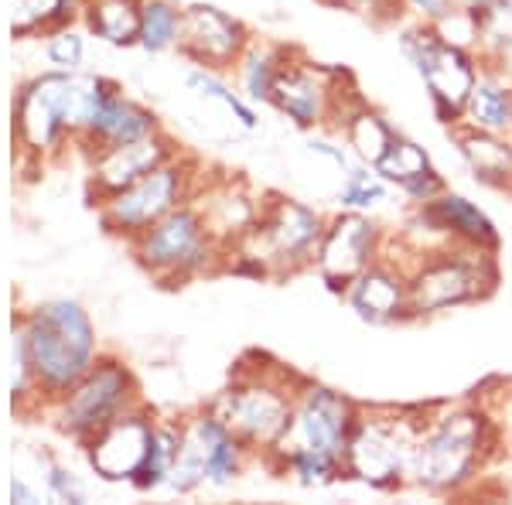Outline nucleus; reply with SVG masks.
Returning a JSON list of instances; mask_svg holds the SVG:
<instances>
[{
    "label": "nucleus",
    "instance_id": "14",
    "mask_svg": "<svg viewBox=\"0 0 512 505\" xmlns=\"http://www.w3.org/2000/svg\"><path fill=\"white\" fill-rule=\"evenodd\" d=\"M130 372L120 362L93 366L62 400V430L72 437H96L106 424L127 413L130 400Z\"/></svg>",
    "mask_w": 512,
    "mask_h": 505
},
{
    "label": "nucleus",
    "instance_id": "6",
    "mask_svg": "<svg viewBox=\"0 0 512 505\" xmlns=\"http://www.w3.org/2000/svg\"><path fill=\"white\" fill-rule=\"evenodd\" d=\"M492 256L495 250H478V246L465 243H448L417 253V260L407 263L414 318H431V314L489 297L495 291V280H499Z\"/></svg>",
    "mask_w": 512,
    "mask_h": 505
},
{
    "label": "nucleus",
    "instance_id": "29",
    "mask_svg": "<svg viewBox=\"0 0 512 505\" xmlns=\"http://www.w3.org/2000/svg\"><path fill=\"white\" fill-rule=\"evenodd\" d=\"M178 28H181V14L164 0H147L140 7V45L147 52H164V48L178 45Z\"/></svg>",
    "mask_w": 512,
    "mask_h": 505
},
{
    "label": "nucleus",
    "instance_id": "3",
    "mask_svg": "<svg viewBox=\"0 0 512 505\" xmlns=\"http://www.w3.org/2000/svg\"><path fill=\"white\" fill-rule=\"evenodd\" d=\"M424 424L427 413L420 410H359L349 447H345V478H355L379 492H396V488L410 485V468H414V451Z\"/></svg>",
    "mask_w": 512,
    "mask_h": 505
},
{
    "label": "nucleus",
    "instance_id": "30",
    "mask_svg": "<svg viewBox=\"0 0 512 505\" xmlns=\"http://www.w3.org/2000/svg\"><path fill=\"white\" fill-rule=\"evenodd\" d=\"M178 444H181L178 430L154 427L151 451H147V461H144V468L137 471L134 485L137 488H158L161 482H168L171 468H175V458H178Z\"/></svg>",
    "mask_w": 512,
    "mask_h": 505
},
{
    "label": "nucleus",
    "instance_id": "12",
    "mask_svg": "<svg viewBox=\"0 0 512 505\" xmlns=\"http://www.w3.org/2000/svg\"><path fill=\"white\" fill-rule=\"evenodd\" d=\"M383 246L386 236L379 233V226L366 212L342 209L335 219H328L315 256V270L332 291L345 294V287L383 256Z\"/></svg>",
    "mask_w": 512,
    "mask_h": 505
},
{
    "label": "nucleus",
    "instance_id": "22",
    "mask_svg": "<svg viewBox=\"0 0 512 505\" xmlns=\"http://www.w3.org/2000/svg\"><path fill=\"white\" fill-rule=\"evenodd\" d=\"M158 134V120H154L151 110L137 106L134 99H123L113 93L106 99V106L99 110V117L93 120L89 127V140L106 151V147H117V144H130V140H140V137H151Z\"/></svg>",
    "mask_w": 512,
    "mask_h": 505
},
{
    "label": "nucleus",
    "instance_id": "35",
    "mask_svg": "<svg viewBox=\"0 0 512 505\" xmlns=\"http://www.w3.org/2000/svg\"><path fill=\"white\" fill-rule=\"evenodd\" d=\"M48 55H52V62L72 69V65H79V59H82V38L79 35H59L52 45H48Z\"/></svg>",
    "mask_w": 512,
    "mask_h": 505
},
{
    "label": "nucleus",
    "instance_id": "5",
    "mask_svg": "<svg viewBox=\"0 0 512 505\" xmlns=\"http://www.w3.org/2000/svg\"><path fill=\"white\" fill-rule=\"evenodd\" d=\"M301 386L304 379H294L280 366L250 369L219 396L212 413L246 444V451L270 454L291 424Z\"/></svg>",
    "mask_w": 512,
    "mask_h": 505
},
{
    "label": "nucleus",
    "instance_id": "15",
    "mask_svg": "<svg viewBox=\"0 0 512 505\" xmlns=\"http://www.w3.org/2000/svg\"><path fill=\"white\" fill-rule=\"evenodd\" d=\"M345 301L369 325H393V321L414 318V311H410V277L403 263L390 260V256H379L373 267L362 270L345 287Z\"/></svg>",
    "mask_w": 512,
    "mask_h": 505
},
{
    "label": "nucleus",
    "instance_id": "16",
    "mask_svg": "<svg viewBox=\"0 0 512 505\" xmlns=\"http://www.w3.org/2000/svg\"><path fill=\"white\" fill-rule=\"evenodd\" d=\"M246 31L243 24L229 14L216 11L209 4H195L181 14L178 28V48L195 59L198 65H209V69H229L239 62V55L246 52Z\"/></svg>",
    "mask_w": 512,
    "mask_h": 505
},
{
    "label": "nucleus",
    "instance_id": "36",
    "mask_svg": "<svg viewBox=\"0 0 512 505\" xmlns=\"http://www.w3.org/2000/svg\"><path fill=\"white\" fill-rule=\"evenodd\" d=\"M48 482H52V488L62 495V499H69V502H86V492H82V488L76 485V478L65 475L62 468H52V475H48Z\"/></svg>",
    "mask_w": 512,
    "mask_h": 505
},
{
    "label": "nucleus",
    "instance_id": "27",
    "mask_svg": "<svg viewBox=\"0 0 512 505\" xmlns=\"http://www.w3.org/2000/svg\"><path fill=\"white\" fill-rule=\"evenodd\" d=\"M287 52L284 48H270V45H246V52L239 55V79H243V89L250 99H260V103H270V89H274V79L284 65Z\"/></svg>",
    "mask_w": 512,
    "mask_h": 505
},
{
    "label": "nucleus",
    "instance_id": "23",
    "mask_svg": "<svg viewBox=\"0 0 512 505\" xmlns=\"http://www.w3.org/2000/svg\"><path fill=\"white\" fill-rule=\"evenodd\" d=\"M188 430L195 434V441L205 454V475H209V482H216V485L233 482L239 475V468H243L246 444L222 424L216 413H205V417L192 420Z\"/></svg>",
    "mask_w": 512,
    "mask_h": 505
},
{
    "label": "nucleus",
    "instance_id": "38",
    "mask_svg": "<svg viewBox=\"0 0 512 505\" xmlns=\"http://www.w3.org/2000/svg\"><path fill=\"white\" fill-rule=\"evenodd\" d=\"M461 7H482V4H489V0H458Z\"/></svg>",
    "mask_w": 512,
    "mask_h": 505
},
{
    "label": "nucleus",
    "instance_id": "2",
    "mask_svg": "<svg viewBox=\"0 0 512 505\" xmlns=\"http://www.w3.org/2000/svg\"><path fill=\"white\" fill-rule=\"evenodd\" d=\"M489 447L492 424L482 410L458 407L441 417H427L414 451L410 485L431 495L461 492L468 482H475L478 468L489 458Z\"/></svg>",
    "mask_w": 512,
    "mask_h": 505
},
{
    "label": "nucleus",
    "instance_id": "9",
    "mask_svg": "<svg viewBox=\"0 0 512 505\" xmlns=\"http://www.w3.org/2000/svg\"><path fill=\"white\" fill-rule=\"evenodd\" d=\"M400 52L407 55V62L424 79L437 120L448 123V127H458L468 96H472L475 82L482 76L475 55L468 48L448 45L434 31V24H420V21L400 31Z\"/></svg>",
    "mask_w": 512,
    "mask_h": 505
},
{
    "label": "nucleus",
    "instance_id": "7",
    "mask_svg": "<svg viewBox=\"0 0 512 505\" xmlns=\"http://www.w3.org/2000/svg\"><path fill=\"white\" fill-rule=\"evenodd\" d=\"M328 219L318 209L294 198H274L267 209L256 212V222L236 239L243 260L256 263V273H297L315 267L321 236Z\"/></svg>",
    "mask_w": 512,
    "mask_h": 505
},
{
    "label": "nucleus",
    "instance_id": "26",
    "mask_svg": "<svg viewBox=\"0 0 512 505\" xmlns=\"http://www.w3.org/2000/svg\"><path fill=\"white\" fill-rule=\"evenodd\" d=\"M89 24L110 45H130L140 38V4L137 0H93Z\"/></svg>",
    "mask_w": 512,
    "mask_h": 505
},
{
    "label": "nucleus",
    "instance_id": "13",
    "mask_svg": "<svg viewBox=\"0 0 512 505\" xmlns=\"http://www.w3.org/2000/svg\"><path fill=\"white\" fill-rule=\"evenodd\" d=\"M185 178V168H178L175 161H164L151 175L106 198L103 226L123 236H140L147 226H154L171 209H178L181 198H185Z\"/></svg>",
    "mask_w": 512,
    "mask_h": 505
},
{
    "label": "nucleus",
    "instance_id": "31",
    "mask_svg": "<svg viewBox=\"0 0 512 505\" xmlns=\"http://www.w3.org/2000/svg\"><path fill=\"white\" fill-rule=\"evenodd\" d=\"M188 86L198 89V93L209 96V99H219V103L226 106V110H233L236 117H239V123H243V130H253L256 127V117H253L250 106H246L236 93H229V89L222 86L219 79H212L209 72H192V76H188Z\"/></svg>",
    "mask_w": 512,
    "mask_h": 505
},
{
    "label": "nucleus",
    "instance_id": "4",
    "mask_svg": "<svg viewBox=\"0 0 512 505\" xmlns=\"http://www.w3.org/2000/svg\"><path fill=\"white\" fill-rule=\"evenodd\" d=\"M24 345H28L31 376L48 396L69 393L96 359V331L86 311L72 301L45 304L31 314Z\"/></svg>",
    "mask_w": 512,
    "mask_h": 505
},
{
    "label": "nucleus",
    "instance_id": "1",
    "mask_svg": "<svg viewBox=\"0 0 512 505\" xmlns=\"http://www.w3.org/2000/svg\"><path fill=\"white\" fill-rule=\"evenodd\" d=\"M355 417H359V407L349 396L335 393L332 386L304 383L297 393L291 424L270 454L297 485H332L345 478V447H349Z\"/></svg>",
    "mask_w": 512,
    "mask_h": 505
},
{
    "label": "nucleus",
    "instance_id": "20",
    "mask_svg": "<svg viewBox=\"0 0 512 505\" xmlns=\"http://www.w3.org/2000/svg\"><path fill=\"white\" fill-rule=\"evenodd\" d=\"M424 209L434 219V226L454 243L478 246V250H499V233H495L492 219L475 202H468L465 195L444 192L434 202H427Z\"/></svg>",
    "mask_w": 512,
    "mask_h": 505
},
{
    "label": "nucleus",
    "instance_id": "19",
    "mask_svg": "<svg viewBox=\"0 0 512 505\" xmlns=\"http://www.w3.org/2000/svg\"><path fill=\"white\" fill-rule=\"evenodd\" d=\"M164 161H171V147L164 144L158 134L130 140V144L106 147V151H99L96 157V185L110 198L123 192V188H130L144 175H151Z\"/></svg>",
    "mask_w": 512,
    "mask_h": 505
},
{
    "label": "nucleus",
    "instance_id": "32",
    "mask_svg": "<svg viewBox=\"0 0 512 505\" xmlns=\"http://www.w3.org/2000/svg\"><path fill=\"white\" fill-rule=\"evenodd\" d=\"M65 0H11L14 11V31H31L38 24H48L62 18Z\"/></svg>",
    "mask_w": 512,
    "mask_h": 505
},
{
    "label": "nucleus",
    "instance_id": "24",
    "mask_svg": "<svg viewBox=\"0 0 512 505\" xmlns=\"http://www.w3.org/2000/svg\"><path fill=\"white\" fill-rule=\"evenodd\" d=\"M458 137L461 157L468 161V168L475 171L485 185L509 188L512 185V140L499 134H485V130L472 127H454Z\"/></svg>",
    "mask_w": 512,
    "mask_h": 505
},
{
    "label": "nucleus",
    "instance_id": "37",
    "mask_svg": "<svg viewBox=\"0 0 512 505\" xmlns=\"http://www.w3.org/2000/svg\"><path fill=\"white\" fill-rule=\"evenodd\" d=\"M11 499L14 502H35V492H28L21 478H14V482H11Z\"/></svg>",
    "mask_w": 512,
    "mask_h": 505
},
{
    "label": "nucleus",
    "instance_id": "21",
    "mask_svg": "<svg viewBox=\"0 0 512 505\" xmlns=\"http://www.w3.org/2000/svg\"><path fill=\"white\" fill-rule=\"evenodd\" d=\"M458 127L485 130V134L512 137V82L502 72H482L465 103Z\"/></svg>",
    "mask_w": 512,
    "mask_h": 505
},
{
    "label": "nucleus",
    "instance_id": "11",
    "mask_svg": "<svg viewBox=\"0 0 512 505\" xmlns=\"http://www.w3.org/2000/svg\"><path fill=\"white\" fill-rule=\"evenodd\" d=\"M219 239L209 233L202 212L178 205L154 226H147L137 236V256L144 260V267L158 273L164 280H181L192 273L205 270V263L212 260Z\"/></svg>",
    "mask_w": 512,
    "mask_h": 505
},
{
    "label": "nucleus",
    "instance_id": "25",
    "mask_svg": "<svg viewBox=\"0 0 512 505\" xmlns=\"http://www.w3.org/2000/svg\"><path fill=\"white\" fill-rule=\"evenodd\" d=\"M338 134L345 137V144L352 147L355 157H359L362 164H376L379 157L386 154V147L393 144V137H396V130L386 123L383 113H376L373 106L362 99L359 106L345 117L342 123V130Z\"/></svg>",
    "mask_w": 512,
    "mask_h": 505
},
{
    "label": "nucleus",
    "instance_id": "10",
    "mask_svg": "<svg viewBox=\"0 0 512 505\" xmlns=\"http://www.w3.org/2000/svg\"><path fill=\"white\" fill-rule=\"evenodd\" d=\"M270 103L301 130H342L345 117L362 103V96H355L342 69H328V65L304 59H284L274 89H270Z\"/></svg>",
    "mask_w": 512,
    "mask_h": 505
},
{
    "label": "nucleus",
    "instance_id": "17",
    "mask_svg": "<svg viewBox=\"0 0 512 505\" xmlns=\"http://www.w3.org/2000/svg\"><path fill=\"white\" fill-rule=\"evenodd\" d=\"M154 441V424L140 413H120L113 424H106L96 437H89V465L106 482H134L144 468L147 451Z\"/></svg>",
    "mask_w": 512,
    "mask_h": 505
},
{
    "label": "nucleus",
    "instance_id": "18",
    "mask_svg": "<svg viewBox=\"0 0 512 505\" xmlns=\"http://www.w3.org/2000/svg\"><path fill=\"white\" fill-rule=\"evenodd\" d=\"M373 168L390 181V185L400 188L407 198H414L417 205H427V202H434L437 195L448 192V185H444V178L434 171L424 147L400 134L393 137V144L386 147V154L379 157Z\"/></svg>",
    "mask_w": 512,
    "mask_h": 505
},
{
    "label": "nucleus",
    "instance_id": "8",
    "mask_svg": "<svg viewBox=\"0 0 512 505\" xmlns=\"http://www.w3.org/2000/svg\"><path fill=\"white\" fill-rule=\"evenodd\" d=\"M113 96L110 82L93 76H45L21 99V137L28 147H52L62 130L93 127L106 99Z\"/></svg>",
    "mask_w": 512,
    "mask_h": 505
},
{
    "label": "nucleus",
    "instance_id": "33",
    "mask_svg": "<svg viewBox=\"0 0 512 505\" xmlns=\"http://www.w3.org/2000/svg\"><path fill=\"white\" fill-rule=\"evenodd\" d=\"M403 11H410L420 24H441L448 14L458 11V0H400Z\"/></svg>",
    "mask_w": 512,
    "mask_h": 505
},
{
    "label": "nucleus",
    "instance_id": "34",
    "mask_svg": "<svg viewBox=\"0 0 512 505\" xmlns=\"http://www.w3.org/2000/svg\"><path fill=\"white\" fill-rule=\"evenodd\" d=\"M325 4L332 7H342V11H355V14H383L386 21H393L396 14L403 11L400 0H325Z\"/></svg>",
    "mask_w": 512,
    "mask_h": 505
},
{
    "label": "nucleus",
    "instance_id": "28",
    "mask_svg": "<svg viewBox=\"0 0 512 505\" xmlns=\"http://www.w3.org/2000/svg\"><path fill=\"white\" fill-rule=\"evenodd\" d=\"M390 198V181H386L373 164H352L338 188V209L352 212H373L376 205H383Z\"/></svg>",
    "mask_w": 512,
    "mask_h": 505
}]
</instances>
